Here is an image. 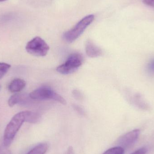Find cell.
<instances>
[{
  "label": "cell",
  "instance_id": "12",
  "mask_svg": "<svg viewBox=\"0 0 154 154\" xmlns=\"http://www.w3.org/2000/svg\"><path fill=\"white\" fill-rule=\"evenodd\" d=\"M125 149L121 146L112 147L107 150L103 154H124Z\"/></svg>",
  "mask_w": 154,
  "mask_h": 154
},
{
  "label": "cell",
  "instance_id": "7",
  "mask_svg": "<svg viewBox=\"0 0 154 154\" xmlns=\"http://www.w3.org/2000/svg\"><path fill=\"white\" fill-rule=\"evenodd\" d=\"M85 51L87 55L91 58L100 57L102 54L101 49L90 40H88L86 42Z\"/></svg>",
  "mask_w": 154,
  "mask_h": 154
},
{
  "label": "cell",
  "instance_id": "8",
  "mask_svg": "<svg viewBox=\"0 0 154 154\" xmlns=\"http://www.w3.org/2000/svg\"><path fill=\"white\" fill-rule=\"evenodd\" d=\"M25 86L26 82L25 81L22 79H14L10 82L8 86V89L11 92L15 93L22 90L25 88Z\"/></svg>",
  "mask_w": 154,
  "mask_h": 154
},
{
  "label": "cell",
  "instance_id": "20",
  "mask_svg": "<svg viewBox=\"0 0 154 154\" xmlns=\"http://www.w3.org/2000/svg\"><path fill=\"white\" fill-rule=\"evenodd\" d=\"M0 88H1V86H0Z\"/></svg>",
  "mask_w": 154,
  "mask_h": 154
},
{
  "label": "cell",
  "instance_id": "14",
  "mask_svg": "<svg viewBox=\"0 0 154 154\" xmlns=\"http://www.w3.org/2000/svg\"><path fill=\"white\" fill-rule=\"evenodd\" d=\"M147 72L151 75H154V60H151L148 64Z\"/></svg>",
  "mask_w": 154,
  "mask_h": 154
},
{
  "label": "cell",
  "instance_id": "11",
  "mask_svg": "<svg viewBox=\"0 0 154 154\" xmlns=\"http://www.w3.org/2000/svg\"><path fill=\"white\" fill-rule=\"evenodd\" d=\"M41 119V116L39 114L32 111H27L26 121L30 123H38Z\"/></svg>",
  "mask_w": 154,
  "mask_h": 154
},
{
  "label": "cell",
  "instance_id": "13",
  "mask_svg": "<svg viewBox=\"0 0 154 154\" xmlns=\"http://www.w3.org/2000/svg\"><path fill=\"white\" fill-rule=\"evenodd\" d=\"M11 67V65L7 63H0V79L7 73Z\"/></svg>",
  "mask_w": 154,
  "mask_h": 154
},
{
  "label": "cell",
  "instance_id": "4",
  "mask_svg": "<svg viewBox=\"0 0 154 154\" xmlns=\"http://www.w3.org/2000/svg\"><path fill=\"white\" fill-rule=\"evenodd\" d=\"M82 56L79 53L71 54L64 64L57 67V71L62 75H69L74 73L82 65Z\"/></svg>",
  "mask_w": 154,
  "mask_h": 154
},
{
  "label": "cell",
  "instance_id": "6",
  "mask_svg": "<svg viewBox=\"0 0 154 154\" xmlns=\"http://www.w3.org/2000/svg\"><path fill=\"white\" fill-rule=\"evenodd\" d=\"M140 131L139 129H134L122 136L120 137L117 143L119 146L124 148H128L135 143L140 135Z\"/></svg>",
  "mask_w": 154,
  "mask_h": 154
},
{
  "label": "cell",
  "instance_id": "16",
  "mask_svg": "<svg viewBox=\"0 0 154 154\" xmlns=\"http://www.w3.org/2000/svg\"><path fill=\"white\" fill-rule=\"evenodd\" d=\"M144 4L154 8V0H143Z\"/></svg>",
  "mask_w": 154,
  "mask_h": 154
},
{
  "label": "cell",
  "instance_id": "10",
  "mask_svg": "<svg viewBox=\"0 0 154 154\" xmlns=\"http://www.w3.org/2000/svg\"><path fill=\"white\" fill-rule=\"evenodd\" d=\"M48 146L46 143H41L32 148L27 154H45L47 152Z\"/></svg>",
  "mask_w": 154,
  "mask_h": 154
},
{
  "label": "cell",
  "instance_id": "1",
  "mask_svg": "<svg viewBox=\"0 0 154 154\" xmlns=\"http://www.w3.org/2000/svg\"><path fill=\"white\" fill-rule=\"evenodd\" d=\"M27 112V111H24L17 113L6 126L3 136V143L5 147L11 145L19 129L26 121Z\"/></svg>",
  "mask_w": 154,
  "mask_h": 154
},
{
  "label": "cell",
  "instance_id": "17",
  "mask_svg": "<svg viewBox=\"0 0 154 154\" xmlns=\"http://www.w3.org/2000/svg\"><path fill=\"white\" fill-rule=\"evenodd\" d=\"M74 154V150H73V147L70 146L69 147L67 151L66 152V154Z\"/></svg>",
  "mask_w": 154,
  "mask_h": 154
},
{
  "label": "cell",
  "instance_id": "2",
  "mask_svg": "<svg viewBox=\"0 0 154 154\" xmlns=\"http://www.w3.org/2000/svg\"><path fill=\"white\" fill-rule=\"evenodd\" d=\"M94 18L93 14L87 15L82 18L72 29L64 33L63 37L65 41L71 43L75 41L93 22Z\"/></svg>",
  "mask_w": 154,
  "mask_h": 154
},
{
  "label": "cell",
  "instance_id": "19",
  "mask_svg": "<svg viewBox=\"0 0 154 154\" xmlns=\"http://www.w3.org/2000/svg\"><path fill=\"white\" fill-rule=\"evenodd\" d=\"M5 1V0H0V2H4Z\"/></svg>",
  "mask_w": 154,
  "mask_h": 154
},
{
  "label": "cell",
  "instance_id": "3",
  "mask_svg": "<svg viewBox=\"0 0 154 154\" xmlns=\"http://www.w3.org/2000/svg\"><path fill=\"white\" fill-rule=\"evenodd\" d=\"M29 97L34 100H51L60 102L63 105L66 104L65 99L59 94L48 87H40L31 92Z\"/></svg>",
  "mask_w": 154,
  "mask_h": 154
},
{
  "label": "cell",
  "instance_id": "9",
  "mask_svg": "<svg viewBox=\"0 0 154 154\" xmlns=\"http://www.w3.org/2000/svg\"><path fill=\"white\" fill-rule=\"evenodd\" d=\"M26 99V95L21 94H14L10 97L8 101V105L10 106H14L18 103H22Z\"/></svg>",
  "mask_w": 154,
  "mask_h": 154
},
{
  "label": "cell",
  "instance_id": "5",
  "mask_svg": "<svg viewBox=\"0 0 154 154\" xmlns=\"http://www.w3.org/2000/svg\"><path fill=\"white\" fill-rule=\"evenodd\" d=\"M49 47L40 37H36L28 42L25 49L28 53L37 57H44L48 54Z\"/></svg>",
  "mask_w": 154,
  "mask_h": 154
},
{
  "label": "cell",
  "instance_id": "15",
  "mask_svg": "<svg viewBox=\"0 0 154 154\" xmlns=\"http://www.w3.org/2000/svg\"><path fill=\"white\" fill-rule=\"evenodd\" d=\"M147 152V148L146 147H142V148L136 150L131 154H146Z\"/></svg>",
  "mask_w": 154,
  "mask_h": 154
},
{
  "label": "cell",
  "instance_id": "18",
  "mask_svg": "<svg viewBox=\"0 0 154 154\" xmlns=\"http://www.w3.org/2000/svg\"><path fill=\"white\" fill-rule=\"evenodd\" d=\"M1 154H11V152L8 150H6L3 151Z\"/></svg>",
  "mask_w": 154,
  "mask_h": 154
}]
</instances>
